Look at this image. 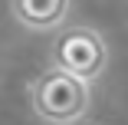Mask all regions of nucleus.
<instances>
[{"label":"nucleus","mask_w":128,"mask_h":125,"mask_svg":"<svg viewBox=\"0 0 128 125\" xmlns=\"http://www.w3.org/2000/svg\"><path fill=\"white\" fill-rule=\"evenodd\" d=\"M69 7H72V0H10L16 23H23L26 30H36V33L59 30L69 17Z\"/></svg>","instance_id":"nucleus-3"},{"label":"nucleus","mask_w":128,"mask_h":125,"mask_svg":"<svg viewBox=\"0 0 128 125\" xmlns=\"http://www.w3.org/2000/svg\"><path fill=\"white\" fill-rule=\"evenodd\" d=\"M89 82L76 72L53 66L46 69L43 76L33 79L30 86V102L33 112L49 122V125H69V122H79L89 112Z\"/></svg>","instance_id":"nucleus-1"},{"label":"nucleus","mask_w":128,"mask_h":125,"mask_svg":"<svg viewBox=\"0 0 128 125\" xmlns=\"http://www.w3.org/2000/svg\"><path fill=\"white\" fill-rule=\"evenodd\" d=\"M53 66H62L86 82H95L108 66V46L92 27H69L53 43Z\"/></svg>","instance_id":"nucleus-2"}]
</instances>
